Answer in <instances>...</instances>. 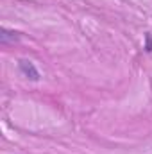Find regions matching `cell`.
I'll use <instances>...</instances> for the list:
<instances>
[{
	"mask_svg": "<svg viewBox=\"0 0 152 154\" xmlns=\"http://www.w3.org/2000/svg\"><path fill=\"white\" fill-rule=\"evenodd\" d=\"M18 70L22 72V75L27 77L29 81H34V82H38L41 75H39V70L36 68V65L32 63V61H29V59H20L18 61Z\"/></svg>",
	"mask_w": 152,
	"mask_h": 154,
	"instance_id": "6da1fadb",
	"label": "cell"
},
{
	"mask_svg": "<svg viewBox=\"0 0 152 154\" xmlns=\"http://www.w3.org/2000/svg\"><path fill=\"white\" fill-rule=\"evenodd\" d=\"M18 39H20V32H16V31H9V29H5V27L0 29V43H2V45L14 43V41H18Z\"/></svg>",
	"mask_w": 152,
	"mask_h": 154,
	"instance_id": "7a4b0ae2",
	"label": "cell"
},
{
	"mask_svg": "<svg viewBox=\"0 0 152 154\" xmlns=\"http://www.w3.org/2000/svg\"><path fill=\"white\" fill-rule=\"evenodd\" d=\"M145 52H152V34L150 32H147L145 34Z\"/></svg>",
	"mask_w": 152,
	"mask_h": 154,
	"instance_id": "3957f363",
	"label": "cell"
}]
</instances>
